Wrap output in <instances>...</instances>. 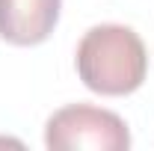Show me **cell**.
<instances>
[{"instance_id": "7a4b0ae2", "label": "cell", "mask_w": 154, "mask_h": 151, "mask_svg": "<svg viewBox=\"0 0 154 151\" xmlns=\"http://www.w3.org/2000/svg\"><path fill=\"white\" fill-rule=\"evenodd\" d=\"M45 145L54 151H125L131 148V131L122 116L92 104H68L48 119Z\"/></svg>"}, {"instance_id": "6da1fadb", "label": "cell", "mask_w": 154, "mask_h": 151, "mask_svg": "<svg viewBox=\"0 0 154 151\" xmlns=\"http://www.w3.org/2000/svg\"><path fill=\"white\" fill-rule=\"evenodd\" d=\"M77 77L95 95L122 98L136 92L148 74V51L125 24H98L77 45Z\"/></svg>"}, {"instance_id": "3957f363", "label": "cell", "mask_w": 154, "mask_h": 151, "mask_svg": "<svg viewBox=\"0 0 154 151\" xmlns=\"http://www.w3.org/2000/svg\"><path fill=\"white\" fill-rule=\"evenodd\" d=\"M62 0H0V39L15 48L48 42L59 24Z\"/></svg>"}]
</instances>
